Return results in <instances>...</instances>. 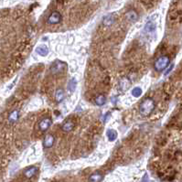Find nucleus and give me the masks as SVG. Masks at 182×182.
<instances>
[{
	"mask_svg": "<svg viewBox=\"0 0 182 182\" xmlns=\"http://www.w3.org/2000/svg\"><path fill=\"white\" fill-rule=\"evenodd\" d=\"M36 52L39 55V56L45 57L49 53V49L46 45H41V46H38L36 49Z\"/></svg>",
	"mask_w": 182,
	"mask_h": 182,
	"instance_id": "nucleus-11",
	"label": "nucleus"
},
{
	"mask_svg": "<svg viewBox=\"0 0 182 182\" xmlns=\"http://www.w3.org/2000/svg\"><path fill=\"white\" fill-rule=\"evenodd\" d=\"M61 21V15L58 11H54L50 14L48 18V23L50 25H56Z\"/></svg>",
	"mask_w": 182,
	"mask_h": 182,
	"instance_id": "nucleus-4",
	"label": "nucleus"
},
{
	"mask_svg": "<svg viewBox=\"0 0 182 182\" xmlns=\"http://www.w3.org/2000/svg\"><path fill=\"white\" fill-rule=\"evenodd\" d=\"M67 68V64L64 61L61 60H55L50 65V73L52 74H59L64 72V70Z\"/></svg>",
	"mask_w": 182,
	"mask_h": 182,
	"instance_id": "nucleus-3",
	"label": "nucleus"
},
{
	"mask_svg": "<svg viewBox=\"0 0 182 182\" xmlns=\"http://www.w3.org/2000/svg\"><path fill=\"white\" fill-rule=\"evenodd\" d=\"M64 97H65V92L62 89H58L56 92H55V100H56L58 104L61 102L63 99H64Z\"/></svg>",
	"mask_w": 182,
	"mask_h": 182,
	"instance_id": "nucleus-13",
	"label": "nucleus"
},
{
	"mask_svg": "<svg viewBox=\"0 0 182 182\" xmlns=\"http://www.w3.org/2000/svg\"><path fill=\"white\" fill-rule=\"evenodd\" d=\"M155 107H156L155 101L152 98L147 97L142 101V102L140 104L139 112L143 116H148L153 113Z\"/></svg>",
	"mask_w": 182,
	"mask_h": 182,
	"instance_id": "nucleus-1",
	"label": "nucleus"
},
{
	"mask_svg": "<svg viewBox=\"0 0 182 182\" xmlns=\"http://www.w3.org/2000/svg\"><path fill=\"white\" fill-rule=\"evenodd\" d=\"M76 87H77V81L75 78H72L69 81V83H68V91L70 92H73L75 90H76Z\"/></svg>",
	"mask_w": 182,
	"mask_h": 182,
	"instance_id": "nucleus-17",
	"label": "nucleus"
},
{
	"mask_svg": "<svg viewBox=\"0 0 182 182\" xmlns=\"http://www.w3.org/2000/svg\"><path fill=\"white\" fill-rule=\"evenodd\" d=\"M37 173H38V168L35 167V166H32V167L28 168L24 171V176L27 178H33Z\"/></svg>",
	"mask_w": 182,
	"mask_h": 182,
	"instance_id": "nucleus-7",
	"label": "nucleus"
},
{
	"mask_svg": "<svg viewBox=\"0 0 182 182\" xmlns=\"http://www.w3.org/2000/svg\"><path fill=\"white\" fill-rule=\"evenodd\" d=\"M52 124V120L50 119V118H44V119H42L41 122H39V129H41V131H47L50 127V125Z\"/></svg>",
	"mask_w": 182,
	"mask_h": 182,
	"instance_id": "nucleus-5",
	"label": "nucleus"
},
{
	"mask_svg": "<svg viewBox=\"0 0 182 182\" xmlns=\"http://www.w3.org/2000/svg\"><path fill=\"white\" fill-rule=\"evenodd\" d=\"M114 23V15L109 14L104 18L102 19V25L105 27H111Z\"/></svg>",
	"mask_w": 182,
	"mask_h": 182,
	"instance_id": "nucleus-8",
	"label": "nucleus"
},
{
	"mask_svg": "<svg viewBox=\"0 0 182 182\" xmlns=\"http://www.w3.org/2000/svg\"><path fill=\"white\" fill-rule=\"evenodd\" d=\"M74 126H75V124L73 121H66L64 124H62L61 128L64 132H70L74 128Z\"/></svg>",
	"mask_w": 182,
	"mask_h": 182,
	"instance_id": "nucleus-14",
	"label": "nucleus"
},
{
	"mask_svg": "<svg viewBox=\"0 0 182 182\" xmlns=\"http://www.w3.org/2000/svg\"><path fill=\"white\" fill-rule=\"evenodd\" d=\"M104 178V175L100 172H94L89 177V182H101Z\"/></svg>",
	"mask_w": 182,
	"mask_h": 182,
	"instance_id": "nucleus-9",
	"label": "nucleus"
},
{
	"mask_svg": "<svg viewBox=\"0 0 182 182\" xmlns=\"http://www.w3.org/2000/svg\"><path fill=\"white\" fill-rule=\"evenodd\" d=\"M55 138L52 134H47L43 140V146L45 148H50L54 145Z\"/></svg>",
	"mask_w": 182,
	"mask_h": 182,
	"instance_id": "nucleus-6",
	"label": "nucleus"
},
{
	"mask_svg": "<svg viewBox=\"0 0 182 182\" xmlns=\"http://www.w3.org/2000/svg\"><path fill=\"white\" fill-rule=\"evenodd\" d=\"M18 117H19L18 111V110H14L13 112L10 113V114H9V121L10 123H16V122L18 121Z\"/></svg>",
	"mask_w": 182,
	"mask_h": 182,
	"instance_id": "nucleus-18",
	"label": "nucleus"
},
{
	"mask_svg": "<svg viewBox=\"0 0 182 182\" xmlns=\"http://www.w3.org/2000/svg\"><path fill=\"white\" fill-rule=\"evenodd\" d=\"M130 87V81L126 77L122 78V80L120 82V89L122 91H126Z\"/></svg>",
	"mask_w": 182,
	"mask_h": 182,
	"instance_id": "nucleus-15",
	"label": "nucleus"
},
{
	"mask_svg": "<svg viewBox=\"0 0 182 182\" xmlns=\"http://www.w3.org/2000/svg\"><path fill=\"white\" fill-rule=\"evenodd\" d=\"M168 68L167 69V70H166V72L164 73V75H165V76L168 75V74L171 73V70H173V68H174V64H173V63H171V64H170V65H168Z\"/></svg>",
	"mask_w": 182,
	"mask_h": 182,
	"instance_id": "nucleus-21",
	"label": "nucleus"
},
{
	"mask_svg": "<svg viewBox=\"0 0 182 182\" xmlns=\"http://www.w3.org/2000/svg\"><path fill=\"white\" fill-rule=\"evenodd\" d=\"M132 95L136 98H138L142 95V89L140 87H136L132 90Z\"/></svg>",
	"mask_w": 182,
	"mask_h": 182,
	"instance_id": "nucleus-20",
	"label": "nucleus"
},
{
	"mask_svg": "<svg viewBox=\"0 0 182 182\" xmlns=\"http://www.w3.org/2000/svg\"><path fill=\"white\" fill-rule=\"evenodd\" d=\"M125 17L130 22H134V21H136L138 19V14L134 10H129V11L126 12Z\"/></svg>",
	"mask_w": 182,
	"mask_h": 182,
	"instance_id": "nucleus-10",
	"label": "nucleus"
},
{
	"mask_svg": "<svg viewBox=\"0 0 182 182\" xmlns=\"http://www.w3.org/2000/svg\"><path fill=\"white\" fill-rule=\"evenodd\" d=\"M156 30V24L153 21H148L145 26V31L147 33H153Z\"/></svg>",
	"mask_w": 182,
	"mask_h": 182,
	"instance_id": "nucleus-16",
	"label": "nucleus"
},
{
	"mask_svg": "<svg viewBox=\"0 0 182 182\" xmlns=\"http://www.w3.org/2000/svg\"><path fill=\"white\" fill-rule=\"evenodd\" d=\"M106 102V97L104 95V94H100L95 98V104L98 106H102L104 105H105Z\"/></svg>",
	"mask_w": 182,
	"mask_h": 182,
	"instance_id": "nucleus-19",
	"label": "nucleus"
},
{
	"mask_svg": "<svg viewBox=\"0 0 182 182\" xmlns=\"http://www.w3.org/2000/svg\"><path fill=\"white\" fill-rule=\"evenodd\" d=\"M169 62H170V60L168 56H161L155 61L154 68L157 72H162V70H164L169 65Z\"/></svg>",
	"mask_w": 182,
	"mask_h": 182,
	"instance_id": "nucleus-2",
	"label": "nucleus"
},
{
	"mask_svg": "<svg viewBox=\"0 0 182 182\" xmlns=\"http://www.w3.org/2000/svg\"><path fill=\"white\" fill-rule=\"evenodd\" d=\"M106 136L110 142H113V141L116 140V138H117V132L112 128H109L106 131Z\"/></svg>",
	"mask_w": 182,
	"mask_h": 182,
	"instance_id": "nucleus-12",
	"label": "nucleus"
}]
</instances>
